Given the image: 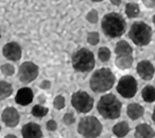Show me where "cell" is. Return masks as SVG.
Returning a JSON list of instances; mask_svg holds the SVG:
<instances>
[{"mask_svg":"<svg viewBox=\"0 0 155 138\" xmlns=\"http://www.w3.org/2000/svg\"><path fill=\"white\" fill-rule=\"evenodd\" d=\"M101 28L104 35L110 38H118L123 36L126 29V22L119 13L105 14L101 21Z\"/></svg>","mask_w":155,"mask_h":138,"instance_id":"obj_1","label":"cell"},{"mask_svg":"<svg viewBox=\"0 0 155 138\" xmlns=\"http://www.w3.org/2000/svg\"><path fill=\"white\" fill-rule=\"evenodd\" d=\"M97 111L107 120H115L120 116L122 103L116 98L115 94H104L97 103Z\"/></svg>","mask_w":155,"mask_h":138,"instance_id":"obj_2","label":"cell"},{"mask_svg":"<svg viewBox=\"0 0 155 138\" xmlns=\"http://www.w3.org/2000/svg\"><path fill=\"white\" fill-rule=\"evenodd\" d=\"M115 74L109 68H101L91 75V89L96 93L109 91L115 84Z\"/></svg>","mask_w":155,"mask_h":138,"instance_id":"obj_3","label":"cell"},{"mask_svg":"<svg viewBox=\"0 0 155 138\" xmlns=\"http://www.w3.org/2000/svg\"><path fill=\"white\" fill-rule=\"evenodd\" d=\"M152 36H153L152 28L145 22H141V21L136 22L130 28L129 38L137 46L148 45L152 40Z\"/></svg>","mask_w":155,"mask_h":138,"instance_id":"obj_4","label":"cell"},{"mask_svg":"<svg viewBox=\"0 0 155 138\" xmlns=\"http://www.w3.org/2000/svg\"><path fill=\"white\" fill-rule=\"evenodd\" d=\"M72 66L79 72H88L95 67V57L94 53L88 48H80L73 54Z\"/></svg>","mask_w":155,"mask_h":138,"instance_id":"obj_5","label":"cell"},{"mask_svg":"<svg viewBox=\"0 0 155 138\" xmlns=\"http://www.w3.org/2000/svg\"><path fill=\"white\" fill-rule=\"evenodd\" d=\"M78 132L84 138H97L102 133V124L95 116H86L79 121Z\"/></svg>","mask_w":155,"mask_h":138,"instance_id":"obj_6","label":"cell"},{"mask_svg":"<svg viewBox=\"0 0 155 138\" xmlns=\"http://www.w3.org/2000/svg\"><path fill=\"white\" fill-rule=\"evenodd\" d=\"M71 104L79 113H89L94 107V99L86 91H77L72 94Z\"/></svg>","mask_w":155,"mask_h":138,"instance_id":"obj_7","label":"cell"},{"mask_svg":"<svg viewBox=\"0 0 155 138\" xmlns=\"http://www.w3.org/2000/svg\"><path fill=\"white\" fill-rule=\"evenodd\" d=\"M117 91L124 98H133L138 91V82L133 76L125 75L119 79V82L117 84Z\"/></svg>","mask_w":155,"mask_h":138,"instance_id":"obj_8","label":"cell"},{"mask_svg":"<svg viewBox=\"0 0 155 138\" xmlns=\"http://www.w3.org/2000/svg\"><path fill=\"white\" fill-rule=\"evenodd\" d=\"M38 72L39 69L36 63L30 62V61H26L19 67V79L25 84L31 83L37 78Z\"/></svg>","mask_w":155,"mask_h":138,"instance_id":"obj_9","label":"cell"},{"mask_svg":"<svg viewBox=\"0 0 155 138\" xmlns=\"http://www.w3.org/2000/svg\"><path fill=\"white\" fill-rule=\"evenodd\" d=\"M2 55L9 61L16 62L22 57V48L15 41H9L2 47Z\"/></svg>","mask_w":155,"mask_h":138,"instance_id":"obj_10","label":"cell"},{"mask_svg":"<svg viewBox=\"0 0 155 138\" xmlns=\"http://www.w3.org/2000/svg\"><path fill=\"white\" fill-rule=\"evenodd\" d=\"M1 120L8 128H15L20 122V114L16 108L6 107L1 113Z\"/></svg>","mask_w":155,"mask_h":138,"instance_id":"obj_11","label":"cell"},{"mask_svg":"<svg viewBox=\"0 0 155 138\" xmlns=\"http://www.w3.org/2000/svg\"><path fill=\"white\" fill-rule=\"evenodd\" d=\"M137 72L138 75L145 81H150L155 75V68L153 63L148 60H142L137 66Z\"/></svg>","mask_w":155,"mask_h":138,"instance_id":"obj_12","label":"cell"},{"mask_svg":"<svg viewBox=\"0 0 155 138\" xmlns=\"http://www.w3.org/2000/svg\"><path fill=\"white\" fill-rule=\"evenodd\" d=\"M22 138H42L43 131L41 125L35 122H28L21 129Z\"/></svg>","mask_w":155,"mask_h":138,"instance_id":"obj_13","label":"cell"},{"mask_svg":"<svg viewBox=\"0 0 155 138\" xmlns=\"http://www.w3.org/2000/svg\"><path fill=\"white\" fill-rule=\"evenodd\" d=\"M34 100V92L30 87H22L19 91L16 92L15 96V103L18 105L21 106H27L31 104Z\"/></svg>","mask_w":155,"mask_h":138,"instance_id":"obj_14","label":"cell"},{"mask_svg":"<svg viewBox=\"0 0 155 138\" xmlns=\"http://www.w3.org/2000/svg\"><path fill=\"white\" fill-rule=\"evenodd\" d=\"M136 138H154L155 131L154 129L147 123H140L137 125L136 131H134Z\"/></svg>","mask_w":155,"mask_h":138,"instance_id":"obj_15","label":"cell"},{"mask_svg":"<svg viewBox=\"0 0 155 138\" xmlns=\"http://www.w3.org/2000/svg\"><path fill=\"white\" fill-rule=\"evenodd\" d=\"M127 116H129L131 120H133V121H136L138 118H140L143 115V113H145V109H143V107H142L140 104H138V103H132V104H129L127 106Z\"/></svg>","mask_w":155,"mask_h":138,"instance_id":"obj_16","label":"cell"},{"mask_svg":"<svg viewBox=\"0 0 155 138\" xmlns=\"http://www.w3.org/2000/svg\"><path fill=\"white\" fill-rule=\"evenodd\" d=\"M115 65L120 70L129 69L133 65V55H117Z\"/></svg>","mask_w":155,"mask_h":138,"instance_id":"obj_17","label":"cell"},{"mask_svg":"<svg viewBox=\"0 0 155 138\" xmlns=\"http://www.w3.org/2000/svg\"><path fill=\"white\" fill-rule=\"evenodd\" d=\"M130 131V125L127 122L122 121V122H118L117 124H115L112 127V132L114 135L118 138H124Z\"/></svg>","mask_w":155,"mask_h":138,"instance_id":"obj_18","label":"cell"},{"mask_svg":"<svg viewBox=\"0 0 155 138\" xmlns=\"http://www.w3.org/2000/svg\"><path fill=\"white\" fill-rule=\"evenodd\" d=\"M115 53H116V55H132L133 50L127 41L120 40L115 46Z\"/></svg>","mask_w":155,"mask_h":138,"instance_id":"obj_19","label":"cell"},{"mask_svg":"<svg viewBox=\"0 0 155 138\" xmlns=\"http://www.w3.org/2000/svg\"><path fill=\"white\" fill-rule=\"evenodd\" d=\"M13 94V86L6 81H0V100H5Z\"/></svg>","mask_w":155,"mask_h":138,"instance_id":"obj_20","label":"cell"},{"mask_svg":"<svg viewBox=\"0 0 155 138\" xmlns=\"http://www.w3.org/2000/svg\"><path fill=\"white\" fill-rule=\"evenodd\" d=\"M125 14L129 19H136L140 15V7L136 2H129L125 7Z\"/></svg>","mask_w":155,"mask_h":138,"instance_id":"obj_21","label":"cell"},{"mask_svg":"<svg viewBox=\"0 0 155 138\" xmlns=\"http://www.w3.org/2000/svg\"><path fill=\"white\" fill-rule=\"evenodd\" d=\"M141 97L146 103H154L155 101V86L146 85L141 91Z\"/></svg>","mask_w":155,"mask_h":138,"instance_id":"obj_22","label":"cell"},{"mask_svg":"<svg viewBox=\"0 0 155 138\" xmlns=\"http://www.w3.org/2000/svg\"><path fill=\"white\" fill-rule=\"evenodd\" d=\"M48 113H49V108L45 107V106H43V105L34 106V107H32V109H31L32 115H34L35 118H44Z\"/></svg>","mask_w":155,"mask_h":138,"instance_id":"obj_23","label":"cell"},{"mask_svg":"<svg viewBox=\"0 0 155 138\" xmlns=\"http://www.w3.org/2000/svg\"><path fill=\"white\" fill-rule=\"evenodd\" d=\"M97 58L100 59L101 62H108L111 58V52H110V50L108 47H100L98 48V52H97Z\"/></svg>","mask_w":155,"mask_h":138,"instance_id":"obj_24","label":"cell"},{"mask_svg":"<svg viewBox=\"0 0 155 138\" xmlns=\"http://www.w3.org/2000/svg\"><path fill=\"white\" fill-rule=\"evenodd\" d=\"M0 70L2 72V75H5V76H12L15 74V67L12 63H4L0 67Z\"/></svg>","mask_w":155,"mask_h":138,"instance_id":"obj_25","label":"cell"},{"mask_svg":"<svg viewBox=\"0 0 155 138\" xmlns=\"http://www.w3.org/2000/svg\"><path fill=\"white\" fill-rule=\"evenodd\" d=\"M65 103H66V101H65L64 96L58 94L56 98L53 99V107H54L57 111H61L65 107Z\"/></svg>","mask_w":155,"mask_h":138,"instance_id":"obj_26","label":"cell"},{"mask_svg":"<svg viewBox=\"0 0 155 138\" xmlns=\"http://www.w3.org/2000/svg\"><path fill=\"white\" fill-rule=\"evenodd\" d=\"M87 40L91 45H96L100 43V35L96 31H91L87 36Z\"/></svg>","mask_w":155,"mask_h":138,"instance_id":"obj_27","label":"cell"},{"mask_svg":"<svg viewBox=\"0 0 155 138\" xmlns=\"http://www.w3.org/2000/svg\"><path fill=\"white\" fill-rule=\"evenodd\" d=\"M86 19H87V21H88L89 23L95 24L97 21H98V13H97L96 9H91V11H89V13L87 14Z\"/></svg>","mask_w":155,"mask_h":138,"instance_id":"obj_28","label":"cell"},{"mask_svg":"<svg viewBox=\"0 0 155 138\" xmlns=\"http://www.w3.org/2000/svg\"><path fill=\"white\" fill-rule=\"evenodd\" d=\"M63 122H64L66 125H72L75 122V116H74V114L71 112L66 113L64 116H63Z\"/></svg>","mask_w":155,"mask_h":138,"instance_id":"obj_29","label":"cell"},{"mask_svg":"<svg viewBox=\"0 0 155 138\" xmlns=\"http://www.w3.org/2000/svg\"><path fill=\"white\" fill-rule=\"evenodd\" d=\"M57 128H58V124L54 120H49L46 122V129L49 131H54V130H57Z\"/></svg>","mask_w":155,"mask_h":138,"instance_id":"obj_30","label":"cell"},{"mask_svg":"<svg viewBox=\"0 0 155 138\" xmlns=\"http://www.w3.org/2000/svg\"><path fill=\"white\" fill-rule=\"evenodd\" d=\"M39 87H41L42 90H49V89L51 87V82H50V81H48V79H44V81H42V82H41Z\"/></svg>","mask_w":155,"mask_h":138,"instance_id":"obj_31","label":"cell"},{"mask_svg":"<svg viewBox=\"0 0 155 138\" xmlns=\"http://www.w3.org/2000/svg\"><path fill=\"white\" fill-rule=\"evenodd\" d=\"M141 2L146 8H154L155 7V0H141Z\"/></svg>","mask_w":155,"mask_h":138,"instance_id":"obj_32","label":"cell"},{"mask_svg":"<svg viewBox=\"0 0 155 138\" xmlns=\"http://www.w3.org/2000/svg\"><path fill=\"white\" fill-rule=\"evenodd\" d=\"M110 2L114 5V6H119L122 4V0H110Z\"/></svg>","mask_w":155,"mask_h":138,"instance_id":"obj_33","label":"cell"},{"mask_svg":"<svg viewBox=\"0 0 155 138\" xmlns=\"http://www.w3.org/2000/svg\"><path fill=\"white\" fill-rule=\"evenodd\" d=\"M4 138H18L15 135H12V133H9V135H7V136H5Z\"/></svg>","mask_w":155,"mask_h":138,"instance_id":"obj_34","label":"cell"},{"mask_svg":"<svg viewBox=\"0 0 155 138\" xmlns=\"http://www.w3.org/2000/svg\"><path fill=\"white\" fill-rule=\"evenodd\" d=\"M152 118H153V122L155 124V107H154V111H153V114H152Z\"/></svg>","mask_w":155,"mask_h":138,"instance_id":"obj_35","label":"cell"},{"mask_svg":"<svg viewBox=\"0 0 155 138\" xmlns=\"http://www.w3.org/2000/svg\"><path fill=\"white\" fill-rule=\"evenodd\" d=\"M91 1H94V2H101V1H103V0H91Z\"/></svg>","mask_w":155,"mask_h":138,"instance_id":"obj_36","label":"cell"},{"mask_svg":"<svg viewBox=\"0 0 155 138\" xmlns=\"http://www.w3.org/2000/svg\"><path fill=\"white\" fill-rule=\"evenodd\" d=\"M153 23H154V26H155V14H154V16H153Z\"/></svg>","mask_w":155,"mask_h":138,"instance_id":"obj_37","label":"cell"},{"mask_svg":"<svg viewBox=\"0 0 155 138\" xmlns=\"http://www.w3.org/2000/svg\"><path fill=\"white\" fill-rule=\"evenodd\" d=\"M0 38H1V29H0Z\"/></svg>","mask_w":155,"mask_h":138,"instance_id":"obj_38","label":"cell"},{"mask_svg":"<svg viewBox=\"0 0 155 138\" xmlns=\"http://www.w3.org/2000/svg\"><path fill=\"white\" fill-rule=\"evenodd\" d=\"M0 131H1V127H0Z\"/></svg>","mask_w":155,"mask_h":138,"instance_id":"obj_39","label":"cell"}]
</instances>
